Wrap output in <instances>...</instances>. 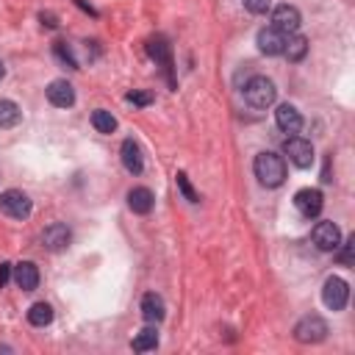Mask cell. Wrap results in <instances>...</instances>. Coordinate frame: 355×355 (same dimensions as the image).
<instances>
[{"instance_id":"cell-29","label":"cell","mask_w":355,"mask_h":355,"mask_svg":"<svg viewBox=\"0 0 355 355\" xmlns=\"http://www.w3.org/2000/svg\"><path fill=\"white\" fill-rule=\"evenodd\" d=\"M12 272H14L12 264H0V289H3V286L12 281Z\"/></svg>"},{"instance_id":"cell-18","label":"cell","mask_w":355,"mask_h":355,"mask_svg":"<svg viewBox=\"0 0 355 355\" xmlns=\"http://www.w3.org/2000/svg\"><path fill=\"white\" fill-rule=\"evenodd\" d=\"M128 205H131L134 214H150L153 205H156V197L148 186H136V189L128 192Z\"/></svg>"},{"instance_id":"cell-30","label":"cell","mask_w":355,"mask_h":355,"mask_svg":"<svg viewBox=\"0 0 355 355\" xmlns=\"http://www.w3.org/2000/svg\"><path fill=\"white\" fill-rule=\"evenodd\" d=\"M42 26H48V28H59V20H56V14H50V12H42Z\"/></svg>"},{"instance_id":"cell-24","label":"cell","mask_w":355,"mask_h":355,"mask_svg":"<svg viewBox=\"0 0 355 355\" xmlns=\"http://www.w3.org/2000/svg\"><path fill=\"white\" fill-rule=\"evenodd\" d=\"M53 53H56V56H59V59H61L67 67L81 70V67H78V59H75V53H72V48H70L67 42H56V45H53Z\"/></svg>"},{"instance_id":"cell-11","label":"cell","mask_w":355,"mask_h":355,"mask_svg":"<svg viewBox=\"0 0 355 355\" xmlns=\"http://www.w3.org/2000/svg\"><path fill=\"white\" fill-rule=\"evenodd\" d=\"M70 242H72V233H70V227H67V225H61V222L48 225V227H45V233H42V245H45L48 250H53V253L67 250V247H70Z\"/></svg>"},{"instance_id":"cell-2","label":"cell","mask_w":355,"mask_h":355,"mask_svg":"<svg viewBox=\"0 0 355 355\" xmlns=\"http://www.w3.org/2000/svg\"><path fill=\"white\" fill-rule=\"evenodd\" d=\"M275 97H278V89H275V83L267 75H253L245 83V100L253 108H270L275 103Z\"/></svg>"},{"instance_id":"cell-28","label":"cell","mask_w":355,"mask_h":355,"mask_svg":"<svg viewBox=\"0 0 355 355\" xmlns=\"http://www.w3.org/2000/svg\"><path fill=\"white\" fill-rule=\"evenodd\" d=\"M352 247H355V236H349V239L344 242V250H341V256H338V261L347 264V267L352 264Z\"/></svg>"},{"instance_id":"cell-1","label":"cell","mask_w":355,"mask_h":355,"mask_svg":"<svg viewBox=\"0 0 355 355\" xmlns=\"http://www.w3.org/2000/svg\"><path fill=\"white\" fill-rule=\"evenodd\" d=\"M253 170H256V178L261 181V186H267V189H278L286 181V161H283V156H278L272 150L258 153L253 161Z\"/></svg>"},{"instance_id":"cell-27","label":"cell","mask_w":355,"mask_h":355,"mask_svg":"<svg viewBox=\"0 0 355 355\" xmlns=\"http://www.w3.org/2000/svg\"><path fill=\"white\" fill-rule=\"evenodd\" d=\"M125 100H128L131 105H150V103H153V94H148V92H128Z\"/></svg>"},{"instance_id":"cell-16","label":"cell","mask_w":355,"mask_h":355,"mask_svg":"<svg viewBox=\"0 0 355 355\" xmlns=\"http://www.w3.org/2000/svg\"><path fill=\"white\" fill-rule=\"evenodd\" d=\"M12 278H14V283H17L23 292H34V289L39 286V267H37L34 261H20V264L14 267V272H12Z\"/></svg>"},{"instance_id":"cell-26","label":"cell","mask_w":355,"mask_h":355,"mask_svg":"<svg viewBox=\"0 0 355 355\" xmlns=\"http://www.w3.org/2000/svg\"><path fill=\"white\" fill-rule=\"evenodd\" d=\"M242 3L250 14H267L270 12V0H242Z\"/></svg>"},{"instance_id":"cell-31","label":"cell","mask_w":355,"mask_h":355,"mask_svg":"<svg viewBox=\"0 0 355 355\" xmlns=\"http://www.w3.org/2000/svg\"><path fill=\"white\" fill-rule=\"evenodd\" d=\"M6 75V67H3V61H0V78H3Z\"/></svg>"},{"instance_id":"cell-4","label":"cell","mask_w":355,"mask_h":355,"mask_svg":"<svg viewBox=\"0 0 355 355\" xmlns=\"http://www.w3.org/2000/svg\"><path fill=\"white\" fill-rule=\"evenodd\" d=\"M311 239H314L316 250H322V253H336V250L341 247V230H338V225H336V222L322 219V222H316V225H314Z\"/></svg>"},{"instance_id":"cell-5","label":"cell","mask_w":355,"mask_h":355,"mask_svg":"<svg viewBox=\"0 0 355 355\" xmlns=\"http://www.w3.org/2000/svg\"><path fill=\"white\" fill-rule=\"evenodd\" d=\"M31 197L20 189H6L0 194V211L9 214L12 219H28L31 216Z\"/></svg>"},{"instance_id":"cell-14","label":"cell","mask_w":355,"mask_h":355,"mask_svg":"<svg viewBox=\"0 0 355 355\" xmlns=\"http://www.w3.org/2000/svg\"><path fill=\"white\" fill-rule=\"evenodd\" d=\"M48 100H50L56 108H70V105L75 103V89H72V83L64 81V78L50 81V86H48Z\"/></svg>"},{"instance_id":"cell-20","label":"cell","mask_w":355,"mask_h":355,"mask_svg":"<svg viewBox=\"0 0 355 355\" xmlns=\"http://www.w3.org/2000/svg\"><path fill=\"white\" fill-rule=\"evenodd\" d=\"M23 120V111L14 100H0V128H14Z\"/></svg>"},{"instance_id":"cell-17","label":"cell","mask_w":355,"mask_h":355,"mask_svg":"<svg viewBox=\"0 0 355 355\" xmlns=\"http://www.w3.org/2000/svg\"><path fill=\"white\" fill-rule=\"evenodd\" d=\"M142 316H145L148 325H159V322L167 316V305H164L161 294L150 292V294L142 297Z\"/></svg>"},{"instance_id":"cell-12","label":"cell","mask_w":355,"mask_h":355,"mask_svg":"<svg viewBox=\"0 0 355 355\" xmlns=\"http://www.w3.org/2000/svg\"><path fill=\"white\" fill-rule=\"evenodd\" d=\"M275 123H278V128L283 131V134H297L300 128H303V116H300V111L292 105V103H283V105H278V111H275Z\"/></svg>"},{"instance_id":"cell-22","label":"cell","mask_w":355,"mask_h":355,"mask_svg":"<svg viewBox=\"0 0 355 355\" xmlns=\"http://www.w3.org/2000/svg\"><path fill=\"white\" fill-rule=\"evenodd\" d=\"M131 347H134L136 352H150V349H156V347H159V330H156L153 325L145 327V330H139Z\"/></svg>"},{"instance_id":"cell-21","label":"cell","mask_w":355,"mask_h":355,"mask_svg":"<svg viewBox=\"0 0 355 355\" xmlns=\"http://www.w3.org/2000/svg\"><path fill=\"white\" fill-rule=\"evenodd\" d=\"M28 322H31L34 327H48V325L53 322V308H50L48 303H34V305L28 308Z\"/></svg>"},{"instance_id":"cell-8","label":"cell","mask_w":355,"mask_h":355,"mask_svg":"<svg viewBox=\"0 0 355 355\" xmlns=\"http://www.w3.org/2000/svg\"><path fill=\"white\" fill-rule=\"evenodd\" d=\"M148 53H150V59H153L156 64L164 67L170 86H175V75H172V48H170V42H167L164 37H153V39L148 42Z\"/></svg>"},{"instance_id":"cell-9","label":"cell","mask_w":355,"mask_h":355,"mask_svg":"<svg viewBox=\"0 0 355 355\" xmlns=\"http://www.w3.org/2000/svg\"><path fill=\"white\" fill-rule=\"evenodd\" d=\"M283 150H286V156L292 159V164H294V167H300V170H308V167L314 164V148H311V142H308V139L292 136V139H286Z\"/></svg>"},{"instance_id":"cell-15","label":"cell","mask_w":355,"mask_h":355,"mask_svg":"<svg viewBox=\"0 0 355 355\" xmlns=\"http://www.w3.org/2000/svg\"><path fill=\"white\" fill-rule=\"evenodd\" d=\"M120 159H123V167H125L131 175H142V170H145V156H142V148H139L134 139H125V142H123Z\"/></svg>"},{"instance_id":"cell-25","label":"cell","mask_w":355,"mask_h":355,"mask_svg":"<svg viewBox=\"0 0 355 355\" xmlns=\"http://www.w3.org/2000/svg\"><path fill=\"white\" fill-rule=\"evenodd\" d=\"M175 183H178L181 194H183L189 203H200V194L192 189V183H189V175H186V172H178V175H175Z\"/></svg>"},{"instance_id":"cell-3","label":"cell","mask_w":355,"mask_h":355,"mask_svg":"<svg viewBox=\"0 0 355 355\" xmlns=\"http://www.w3.org/2000/svg\"><path fill=\"white\" fill-rule=\"evenodd\" d=\"M325 336H327V322L316 314H308L294 325V338L300 344H319L325 341Z\"/></svg>"},{"instance_id":"cell-6","label":"cell","mask_w":355,"mask_h":355,"mask_svg":"<svg viewBox=\"0 0 355 355\" xmlns=\"http://www.w3.org/2000/svg\"><path fill=\"white\" fill-rule=\"evenodd\" d=\"M347 300H349V286H347V281L338 278V275H330V278L325 281V286H322V303H325L330 311H341V308L347 305Z\"/></svg>"},{"instance_id":"cell-23","label":"cell","mask_w":355,"mask_h":355,"mask_svg":"<svg viewBox=\"0 0 355 355\" xmlns=\"http://www.w3.org/2000/svg\"><path fill=\"white\" fill-rule=\"evenodd\" d=\"M92 125L97 134H114L116 131V120H114V114L105 111V108H97L92 111Z\"/></svg>"},{"instance_id":"cell-19","label":"cell","mask_w":355,"mask_h":355,"mask_svg":"<svg viewBox=\"0 0 355 355\" xmlns=\"http://www.w3.org/2000/svg\"><path fill=\"white\" fill-rule=\"evenodd\" d=\"M308 53V39L303 34H289L286 37V45H283V56L289 61H303Z\"/></svg>"},{"instance_id":"cell-10","label":"cell","mask_w":355,"mask_h":355,"mask_svg":"<svg viewBox=\"0 0 355 355\" xmlns=\"http://www.w3.org/2000/svg\"><path fill=\"white\" fill-rule=\"evenodd\" d=\"M300 12L294 9V6H289V3H283V6H278L275 12H272V28L275 31H281L283 37H289V34H297L300 31Z\"/></svg>"},{"instance_id":"cell-13","label":"cell","mask_w":355,"mask_h":355,"mask_svg":"<svg viewBox=\"0 0 355 355\" xmlns=\"http://www.w3.org/2000/svg\"><path fill=\"white\" fill-rule=\"evenodd\" d=\"M258 50L264 53V56H283V45H286V37L281 34V31H275L272 26L270 28H261L258 31Z\"/></svg>"},{"instance_id":"cell-7","label":"cell","mask_w":355,"mask_h":355,"mask_svg":"<svg viewBox=\"0 0 355 355\" xmlns=\"http://www.w3.org/2000/svg\"><path fill=\"white\" fill-rule=\"evenodd\" d=\"M294 208L305 216V219H314V216H319L322 214V208H325V197H322V192L319 189H300L297 194H294Z\"/></svg>"}]
</instances>
